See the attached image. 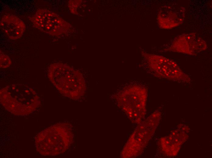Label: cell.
I'll return each instance as SVG.
<instances>
[{"instance_id":"obj_1","label":"cell","mask_w":212,"mask_h":158,"mask_svg":"<svg viewBox=\"0 0 212 158\" xmlns=\"http://www.w3.org/2000/svg\"><path fill=\"white\" fill-rule=\"evenodd\" d=\"M0 93L1 104L6 110L16 115L28 114L40 104L38 94L25 84L7 85L1 89Z\"/></svg>"},{"instance_id":"obj_2","label":"cell","mask_w":212,"mask_h":158,"mask_svg":"<svg viewBox=\"0 0 212 158\" xmlns=\"http://www.w3.org/2000/svg\"><path fill=\"white\" fill-rule=\"evenodd\" d=\"M72 127L67 122L56 124L40 132L35 140L37 151L44 156H54L65 152L72 144Z\"/></svg>"},{"instance_id":"obj_3","label":"cell","mask_w":212,"mask_h":158,"mask_svg":"<svg viewBox=\"0 0 212 158\" xmlns=\"http://www.w3.org/2000/svg\"><path fill=\"white\" fill-rule=\"evenodd\" d=\"M147 89L137 84L124 88L117 95L118 106L135 123L141 121L145 111Z\"/></svg>"},{"instance_id":"obj_4","label":"cell","mask_w":212,"mask_h":158,"mask_svg":"<svg viewBox=\"0 0 212 158\" xmlns=\"http://www.w3.org/2000/svg\"><path fill=\"white\" fill-rule=\"evenodd\" d=\"M48 76L59 91L65 96L75 99L83 94L84 90L76 84L74 71L69 66L62 63H54L49 67Z\"/></svg>"},{"instance_id":"obj_5","label":"cell","mask_w":212,"mask_h":158,"mask_svg":"<svg viewBox=\"0 0 212 158\" xmlns=\"http://www.w3.org/2000/svg\"><path fill=\"white\" fill-rule=\"evenodd\" d=\"M147 55L149 67L157 77L178 81H189V77L174 61L159 56Z\"/></svg>"},{"instance_id":"obj_6","label":"cell","mask_w":212,"mask_h":158,"mask_svg":"<svg viewBox=\"0 0 212 158\" xmlns=\"http://www.w3.org/2000/svg\"><path fill=\"white\" fill-rule=\"evenodd\" d=\"M34 26L47 34L58 36L64 33L69 24L58 15L46 9H39L30 19Z\"/></svg>"},{"instance_id":"obj_7","label":"cell","mask_w":212,"mask_h":158,"mask_svg":"<svg viewBox=\"0 0 212 158\" xmlns=\"http://www.w3.org/2000/svg\"><path fill=\"white\" fill-rule=\"evenodd\" d=\"M207 48L205 42L201 38L196 37L194 33L179 37L171 47V51L193 55Z\"/></svg>"},{"instance_id":"obj_8","label":"cell","mask_w":212,"mask_h":158,"mask_svg":"<svg viewBox=\"0 0 212 158\" xmlns=\"http://www.w3.org/2000/svg\"><path fill=\"white\" fill-rule=\"evenodd\" d=\"M0 26L8 37L13 40L20 38L26 29L25 25L22 20L15 15L9 14L2 17Z\"/></svg>"},{"instance_id":"obj_9","label":"cell","mask_w":212,"mask_h":158,"mask_svg":"<svg viewBox=\"0 0 212 158\" xmlns=\"http://www.w3.org/2000/svg\"><path fill=\"white\" fill-rule=\"evenodd\" d=\"M0 65L1 68L8 67L11 64V61L9 57L0 50Z\"/></svg>"}]
</instances>
